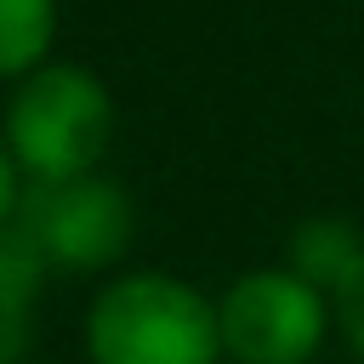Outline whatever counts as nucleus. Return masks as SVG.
I'll return each instance as SVG.
<instances>
[{"mask_svg": "<svg viewBox=\"0 0 364 364\" xmlns=\"http://www.w3.org/2000/svg\"><path fill=\"white\" fill-rule=\"evenodd\" d=\"M85 364H228L216 296L165 267L108 273L80 318Z\"/></svg>", "mask_w": 364, "mask_h": 364, "instance_id": "obj_1", "label": "nucleus"}, {"mask_svg": "<svg viewBox=\"0 0 364 364\" xmlns=\"http://www.w3.org/2000/svg\"><path fill=\"white\" fill-rule=\"evenodd\" d=\"M119 131L114 91L85 63H40L34 74L11 80L0 108V136L23 171V182H57L80 171H102Z\"/></svg>", "mask_w": 364, "mask_h": 364, "instance_id": "obj_2", "label": "nucleus"}, {"mask_svg": "<svg viewBox=\"0 0 364 364\" xmlns=\"http://www.w3.org/2000/svg\"><path fill=\"white\" fill-rule=\"evenodd\" d=\"M17 228L51 273H114L136 239V205L108 171H80L57 182H28Z\"/></svg>", "mask_w": 364, "mask_h": 364, "instance_id": "obj_3", "label": "nucleus"}, {"mask_svg": "<svg viewBox=\"0 0 364 364\" xmlns=\"http://www.w3.org/2000/svg\"><path fill=\"white\" fill-rule=\"evenodd\" d=\"M216 330L228 364H313L336 330L330 290L296 267H250L216 296Z\"/></svg>", "mask_w": 364, "mask_h": 364, "instance_id": "obj_4", "label": "nucleus"}, {"mask_svg": "<svg viewBox=\"0 0 364 364\" xmlns=\"http://www.w3.org/2000/svg\"><path fill=\"white\" fill-rule=\"evenodd\" d=\"M51 267L23 239V228H0V364H28L40 341V296Z\"/></svg>", "mask_w": 364, "mask_h": 364, "instance_id": "obj_5", "label": "nucleus"}, {"mask_svg": "<svg viewBox=\"0 0 364 364\" xmlns=\"http://www.w3.org/2000/svg\"><path fill=\"white\" fill-rule=\"evenodd\" d=\"M358 256H364L358 222L330 216V210L301 216V222L290 228V239H284V267H296V273H301L307 284H318V290H336V284L353 273Z\"/></svg>", "mask_w": 364, "mask_h": 364, "instance_id": "obj_6", "label": "nucleus"}, {"mask_svg": "<svg viewBox=\"0 0 364 364\" xmlns=\"http://www.w3.org/2000/svg\"><path fill=\"white\" fill-rule=\"evenodd\" d=\"M57 28H63L57 0H0V85L51 63Z\"/></svg>", "mask_w": 364, "mask_h": 364, "instance_id": "obj_7", "label": "nucleus"}, {"mask_svg": "<svg viewBox=\"0 0 364 364\" xmlns=\"http://www.w3.org/2000/svg\"><path fill=\"white\" fill-rule=\"evenodd\" d=\"M330 307H336V330H341V341L353 347V358H364V256H358L353 273L330 290Z\"/></svg>", "mask_w": 364, "mask_h": 364, "instance_id": "obj_8", "label": "nucleus"}, {"mask_svg": "<svg viewBox=\"0 0 364 364\" xmlns=\"http://www.w3.org/2000/svg\"><path fill=\"white\" fill-rule=\"evenodd\" d=\"M23 171H17V159H11V148H6V136H0V228H11L17 222V205H23Z\"/></svg>", "mask_w": 364, "mask_h": 364, "instance_id": "obj_9", "label": "nucleus"}]
</instances>
